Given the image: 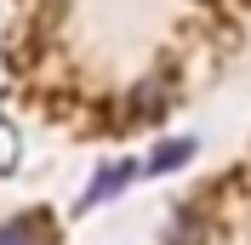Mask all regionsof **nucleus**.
Listing matches in <instances>:
<instances>
[{"mask_svg": "<svg viewBox=\"0 0 251 245\" xmlns=\"http://www.w3.org/2000/svg\"><path fill=\"white\" fill-rule=\"evenodd\" d=\"M0 245H40V234L29 222H12V228H0Z\"/></svg>", "mask_w": 251, "mask_h": 245, "instance_id": "nucleus-1", "label": "nucleus"}]
</instances>
